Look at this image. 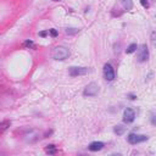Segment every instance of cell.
<instances>
[{"instance_id":"cell-1","label":"cell","mask_w":156,"mask_h":156,"mask_svg":"<svg viewBox=\"0 0 156 156\" xmlns=\"http://www.w3.org/2000/svg\"><path fill=\"white\" fill-rule=\"evenodd\" d=\"M51 56H53L54 60H58V61L66 60L70 56V50L66 46H56L53 50V53H51Z\"/></svg>"},{"instance_id":"cell-2","label":"cell","mask_w":156,"mask_h":156,"mask_svg":"<svg viewBox=\"0 0 156 156\" xmlns=\"http://www.w3.org/2000/svg\"><path fill=\"white\" fill-rule=\"evenodd\" d=\"M99 92H100V88H99V85L96 84V83L92 82V83H89V84L84 88L83 94H84V96H95V95H98Z\"/></svg>"},{"instance_id":"cell-3","label":"cell","mask_w":156,"mask_h":156,"mask_svg":"<svg viewBox=\"0 0 156 156\" xmlns=\"http://www.w3.org/2000/svg\"><path fill=\"white\" fill-rule=\"evenodd\" d=\"M149 59V50L147 44H142L138 46V62H145Z\"/></svg>"},{"instance_id":"cell-4","label":"cell","mask_w":156,"mask_h":156,"mask_svg":"<svg viewBox=\"0 0 156 156\" xmlns=\"http://www.w3.org/2000/svg\"><path fill=\"white\" fill-rule=\"evenodd\" d=\"M148 139H149L148 136H139V134L132 133L128 136V143L132 144V145H136V144H139V143H143Z\"/></svg>"},{"instance_id":"cell-5","label":"cell","mask_w":156,"mask_h":156,"mask_svg":"<svg viewBox=\"0 0 156 156\" xmlns=\"http://www.w3.org/2000/svg\"><path fill=\"white\" fill-rule=\"evenodd\" d=\"M69 73L71 77H77V76H84L88 73V69L87 67H70Z\"/></svg>"},{"instance_id":"cell-6","label":"cell","mask_w":156,"mask_h":156,"mask_svg":"<svg viewBox=\"0 0 156 156\" xmlns=\"http://www.w3.org/2000/svg\"><path fill=\"white\" fill-rule=\"evenodd\" d=\"M104 77L110 82L115 79V71H113L111 64H105V66H104Z\"/></svg>"},{"instance_id":"cell-7","label":"cell","mask_w":156,"mask_h":156,"mask_svg":"<svg viewBox=\"0 0 156 156\" xmlns=\"http://www.w3.org/2000/svg\"><path fill=\"white\" fill-rule=\"evenodd\" d=\"M136 118V112H134L132 109H126L123 112V121L126 123H132Z\"/></svg>"},{"instance_id":"cell-8","label":"cell","mask_w":156,"mask_h":156,"mask_svg":"<svg viewBox=\"0 0 156 156\" xmlns=\"http://www.w3.org/2000/svg\"><path fill=\"white\" fill-rule=\"evenodd\" d=\"M102 148H104L102 142H93L89 144V147H88V149H89L90 151H99V150H101Z\"/></svg>"},{"instance_id":"cell-9","label":"cell","mask_w":156,"mask_h":156,"mask_svg":"<svg viewBox=\"0 0 156 156\" xmlns=\"http://www.w3.org/2000/svg\"><path fill=\"white\" fill-rule=\"evenodd\" d=\"M37 136H38V134L35 133L34 131H32V132H29V133H27V134L24 136V140H26L27 143H33V142H35V140H37V138H38Z\"/></svg>"},{"instance_id":"cell-10","label":"cell","mask_w":156,"mask_h":156,"mask_svg":"<svg viewBox=\"0 0 156 156\" xmlns=\"http://www.w3.org/2000/svg\"><path fill=\"white\" fill-rule=\"evenodd\" d=\"M119 4L122 5V7L124 9V10H132V7H133V1L132 0H119Z\"/></svg>"},{"instance_id":"cell-11","label":"cell","mask_w":156,"mask_h":156,"mask_svg":"<svg viewBox=\"0 0 156 156\" xmlns=\"http://www.w3.org/2000/svg\"><path fill=\"white\" fill-rule=\"evenodd\" d=\"M126 131H127V128L121 126V124H118V126L113 127V132H115L117 136H122V134H124V132H126Z\"/></svg>"},{"instance_id":"cell-12","label":"cell","mask_w":156,"mask_h":156,"mask_svg":"<svg viewBox=\"0 0 156 156\" xmlns=\"http://www.w3.org/2000/svg\"><path fill=\"white\" fill-rule=\"evenodd\" d=\"M137 49H138V45H137L136 43H133V44H131V45H129L128 48H127L126 53H127V54H132V53H134V51H136Z\"/></svg>"},{"instance_id":"cell-13","label":"cell","mask_w":156,"mask_h":156,"mask_svg":"<svg viewBox=\"0 0 156 156\" xmlns=\"http://www.w3.org/2000/svg\"><path fill=\"white\" fill-rule=\"evenodd\" d=\"M150 40H151V44L156 48V32L151 33V37H150Z\"/></svg>"},{"instance_id":"cell-14","label":"cell","mask_w":156,"mask_h":156,"mask_svg":"<svg viewBox=\"0 0 156 156\" xmlns=\"http://www.w3.org/2000/svg\"><path fill=\"white\" fill-rule=\"evenodd\" d=\"M46 153L48 154H55V147L54 145H48V148H46Z\"/></svg>"},{"instance_id":"cell-15","label":"cell","mask_w":156,"mask_h":156,"mask_svg":"<svg viewBox=\"0 0 156 156\" xmlns=\"http://www.w3.org/2000/svg\"><path fill=\"white\" fill-rule=\"evenodd\" d=\"M49 33H50L51 37H58V34H59V32H58L56 29H50V31H49Z\"/></svg>"},{"instance_id":"cell-16","label":"cell","mask_w":156,"mask_h":156,"mask_svg":"<svg viewBox=\"0 0 156 156\" xmlns=\"http://www.w3.org/2000/svg\"><path fill=\"white\" fill-rule=\"evenodd\" d=\"M140 4H142L145 9L149 7V1H148V0H140Z\"/></svg>"},{"instance_id":"cell-17","label":"cell","mask_w":156,"mask_h":156,"mask_svg":"<svg viewBox=\"0 0 156 156\" xmlns=\"http://www.w3.org/2000/svg\"><path fill=\"white\" fill-rule=\"evenodd\" d=\"M7 124H10V121H5V122L1 123V129H3V131H5V129L7 128V127H6Z\"/></svg>"},{"instance_id":"cell-18","label":"cell","mask_w":156,"mask_h":156,"mask_svg":"<svg viewBox=\"0 0 156 156\" xmlns=\"http://www.w3.org/2000/svg\"><path fill=\"white\" fill-rule=\"evenodd\" d=\"M66 32H67V33H70V34H72V33H77V32H78V29H75V28H70V29H67Z\"/></svg>"},{"instance_id":"cell-19","label":"cell","mask_w":156,"mask_h":156,"mask_svg":"<svg viewBox=\"0 0 156 156\" xmlns=\"http://www.w3.org/2000/svg\"><path fill=\"white\" fill-rule=\"evenodd\" d=\"M151 123L154 124V126L156 124V117H155V116H153V117H151Z\"/></svg>"},{"instance_id":"cell-20","label":"cell","mask_w":156,"mask_h":156,"mask_svg":"<svg viewBox=\"0 0 156 156\" xmlns=\"http://www.w3.org/2000/svg\"><path fill=\"white\" fill-rule=\"evenodd\" d=\"M40 35H41V37H45V35H46V32H40Z\"/></svg>"},{"instance_id":"cell-21","label":"cell","mask_w":156,"mask_h":156,"mask_svg":"<svg viewBox=\"0 0 156 156\" xmlns=\"http://www.w3.org/2000/svg\"><path fill=\"white\" fill-rule=\"evenodd\" d=\"M55 1H60V0H55Z\"/></svg>"}]
</instances>
